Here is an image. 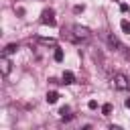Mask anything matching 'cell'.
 I'll return each instance as SVG.
<instances>
[{"instance_id": "1", "label": "cell", "mask_w": 130, "mask_h": 130, "mask_svg": "<svg viewBox=\"0 0 130 130\" xmlns=\"http://www.w3.org/2000/svg\"><path fill=\"white\" fill-rule=\"evenodd\" d=\"M63 37H67V39H69V41H73V43H85V41H89V39H91V30H89L87 26L73 24L69 30H65V28H63Z\"/></svg>"}, {"instance_id": "2", "label": "cell", "mask_w": 130, "mask_h": 130, "mask_svg": "<svg viewBox=\"0 0 130 130\" xmlns=\"http://www.w3.org/2000/svg\"><path fill=\"white\" fill-rule=\"evenodd\" d=\"M112 83H114V87H116L118 91H126V89H130V79H128L124 73H116V75L112 77Z\"/></svg>"}, {"instance_id": "3", "label": "cell", "mask_w": 130, "mask_h": 130, "mask_svg": "<svg viewBox=\"0 0 130 130\" xmlns=\"http://www.w3.org/2000/svg\"><path fill=\"white\" fill-rule=\"evenodd\" d=\"M41 24H49V26H55L57 20H55V10L53 8H45L41 12Z\"/></svg>"}, {"instance_id": "4", "label": "cell", "mask_w": 130, "mask_h": 130, "mask_svg": "<svg viewBox=\"0 0 130 130\" xmlns=\"http://www.w3.org/2000/svg\"><path fill=\"white\" fill-rule=\"evenodd\" d=\"M106 41H108V45L114 49V51H122L124 47H122V43H120V39L116 37V35H112V32H108L106 35Z\"/></svg>"}, {"instance_id": "5", "label": "cell", "mask_w": 130, "mask_h": 130, "mask_svg": "<svg viewBox=\"0 0 130 130\" xmlns=\"http://www.w3.org/2000/svg\"><path fill=\"white\" fill-rule=\"evenodd\" d=\"M10 69H12V63H10L8 55H2V59H0V71H2V75L6 77L10 73Z\"/></svg>"}, {"instance_id": "6", "label": "cell", "mask_w": 130, "mask_h": 130, "mask_svg": "<svg viewBox=\"0 0 130 130\" xmlns=\"http://www.w3.org/2000/svg\"><path fill=\"white\" fill-rule=\"evenodd\" d=\"M37 43L43 45V47H57V41H55V39H47V37H39Z\"/></svg>"}, {"instance_id": "7", "label": "cell", "mask_w": 130, "mask_h": 130, "mask_svg": "<svg viewBox=\"0 0 130 130\" xmlns=\"http://www.w3.org/2000/svg\"><path fill=\"white\" fill-rule=\"evenodd\" d=\"M73 81H75V75H73L71 71H65L63 77H61V83H63V85H71Z\"/></svg>"}, {"instance_id": "8", "label": "cell", "mask_w": 130, "mask_h": 130, "mask_svg": "<svg viewBox=\"0 0 130 130\" xmlns=\"http://www.w3.org/2000/svg\"><path fill=\"white\" fill-rule=\"evenodd\" d=\"M59 114H61V118H63V120H71V118H73V114H71V108H69V106H63V108L59 110Z\"/></svg>"}, {"instance_id": "9", "label": "cell", "mask_w": 130, "mask_h": 130, "mask_svg": "<svg viewBox=\"0 0 130 130\" xmlns=\"http://www.w3.org/2000/svg\"><path fill=\"white\" fill-rule=\"evenodd\" d=\"M16 51H18V43H10V45L4 47V53H2V55H12V53H16Z\"/></svg>"}, {"instance_id": "10", "label": "cell", "mask_w": 130, "mask_h": 130, "mask_svg": "<svg viewBox=\"0 0 130 130\" xmlns=\"http://www.w3.org/2000/svg\"><path fill=\"white\" fill-rule=\"evenodd\" d=\"M45 100H47V104H55V102L59 100V93H57V91H47Z\"/></svg>"}, {"instance_id": "11", "label": "cell", "mask_w": 130, "mask_h": 130, "mask_svg": "<svg viewBox=\"0 0 130 130\" xmlns=\"http://www.w3.org/2000/svg\"><path fill=\"white\" fill-rule=\"evenodd\" d=\"M120 26H122V30H124L126 35H130V20H126V18H124V20L120 22Z\"/></svg>"}, {"instance_id": "12", "label": "cell", "mask_w": 130, "mask_h": 130, "mask_svg": "<svg viewBox=\"0 0 130 130\" xmlns=\"http://www.w3.org/2000/svg\"><path fill=\"white\" fill-rule=\"evenodd\" d=\"M102 114H104V116H110V114H112V104H104V106H102Z\"/></svg>"}, {"instance_id": "13", "label": "cell", "mask_w": 130, "mask_h": 130, "mask_svg": "<svg viewBox=\"0 0 130 130\" xmlns=\"http://www.w3.org/2000/svg\"><path fill=\"white\" fill-rule=\"evenodd\" d=\"M55 61H63V51L59 47H55Z\"/></svg>"}, {"instance_id": "14", "label": "cell", "mask_w": 130, "mask_h": 130, "mask_svg": "<svg viewBox=\"0 0 130 130\" xmlns=\"http://www.w3.org/2000/svg\"><path fill=\"white\" fill-rule=\"evenodd\" d=\"M83 10H85V6H83V4H77V6L73 8V12H75V14H79V12H83Z\"/></svg>"}, {"instance_id": "15", "label": "cell", "mask_w": 130, "mask_h": 130, "mask_svg": "<svg viewBox=\"0 0 130 130\" xmlns=\"http://www.w3.org/2000/svg\"><path fill=\"white\" fill-rule=\"evenodd\" d=\"M87 108H89V110H95V108H98V102H95V100H89Z\"/></svg>"}, {"instance_id": "16", "label": "cell", "mask_w": 130, "mask_h": 130, "mask_svg": "<svg viewBox=\"0 0 130 130\" xmlns=\"http://www.w3.org/2000/svg\"><path fill=\"white\" fill-rule=\"evenodd\" d=\"M124 106H126V108H130V98H128V100L124 102Z\"/></svg>"}]
</instances>
